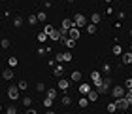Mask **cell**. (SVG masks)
Masks as SVG:
<instances>
[{
	"label": "cell",
	"mask_w": 132,
	"mask_h": 114,
	"mask_svg": "<svg viewBox=\"0 0 132 114\" xmlns=\"http://www.w3.org/2000/svg\"><path fill=\"white\" fill-rule=\"evenodd\" d=\"M110 84H111V78H102V82L96 86L98 89V93L100 95H104V93H110Z\"/></svg>",
	"instance_id": "obj_1"
},
{
	"label": "cell",
	"mask_w": 132,
	"mask_h": 114,
	"mask_svg": "<svg viewBox=\"0 0 132 114\" xmlns=\"http://www.w3.org/2000/svg\"><path fill=\"white\" fill-rule=\"evenodd\" d=\"M19 86H10L8 88V97L11 99V101H19Z\"/></svg>",
	"instance_id": "obj_2"
},
{
	"label": "cell",
	"mask_w": 132,
	"mask_h": 114,
	"mask_svg": "<svg viewBox=\"0 0 132 114\" xmlns=\"http://www.w3.org/2000/svg\"><path fill=\"white\" fill-rule=\"evenodd\" d=\"M74 25H76V23H74V19H64V21H62L61 31H62V34H64V36H68V31H70V29L74 27Z\"/></svg>",
	"instance_id": "obj_3"
},
{
	"label": "cell",
	"mask_w": 132,
	"mask_h": 114,
	"mask_svg": "<svg viewBox=\"0 0 132 114\" xmlns=\"http://www.w3.org/2000/svg\"><path fill=\"white\" fill-rule=\"evenodd\" d=\"M115 105H117V110H127L128 106H130V103L127 101V97H117L115 99Z\"/></svg>",
	"instance_id": "obj_4"
},
{
	"label": "cell",
	"mask_w": 132,
	"mask_h": 114,
	"mask_svg": "<svg viewBox=\"0 0 132 114\" xmlns=\"http://www.w3.org/2000/svg\"><path fill=\"white\" fill-rule=\"evenodd\" d=\"M125 93H127V88H123V86H115V88L111 89V97H113V99L125 97Z\"/></svg>",
	"instance_id": "obj_5"
},
{
	"label": "cell",
	"mask_w": 132,
	"mask_h": 114,
	"mask_svg": "<svg viewBox=\"0 0 132 114\" xmlns=\"http://www.w3.org/2000/svg\"><path fill=\"white\" fill-rule=\"evenodd\" d=\"M74 23H76V27L81 29V27L87 25V17L83 15V14H76V15H74Z\"/></svg>",
	"instance_id": "obj_6"
},
{
	"label": "cell",
	"mask_w": 132,
	"mask_h": 114,
	"mask_svg": "<svg viewBox=\"0 0 132 114\" xmlns=\"http://www.w3.org/2000/svg\"><path fill=\"white\" fill-rule=\"evenodd\" d=\"M62 36H64V34H62L61 29H59V31H55V29H53V31L49 32V40H53V42H61Z\"/></svg>",
	"instance_id": "obj_7"
},
{
	"label": "cell",
	"mask_w": 132,
	"mask_h": 114,
	"mask_svg": "<svg viewBox=\"0 0 132 114\" xmlns=\"http://www.w3.org/2000/svg\"><path fill=\"white\" fill-rule=\"evenodd\" d=\"M70 84H72V80H66L64 76H61V78H59V84H57V86H59V89H62V91H66V89L70 88Z\"/></svg>",
	"instance_id": "obj_8"
},
{
	"label": "cell",
	"mask_w": 132,
	"mask_h": 114,
	"mask_svg": "<svg viewBox=\"0 0 132 114\" xmlns=\"http://www.w3.org/2000/svg\"><path fill=\"white\" fill-rule=\"evenodd\" d=\"M61 42H62L66 48H68V50H72V48L76 46V42H77V40H76V38H70V36H62V40H61Z\"/></svg>",
	"instance_id": "obj_9"
},
{
	"label": "cell",
	"mask_w": 132,
	"mask_h": 114,
	"mask_svg": "<svg viewBox=\"0 0 132 114\" xmlns=\"http://www.w3.org/2000/svg\"><path fill=\"white\" fill-rule=\"evenodd\" d=\"M13 76H15V74H13V67L4 69V70H2V78H4V80H8V82H10V80H13Z\"/></svg>",
	"instance_id": "obj_10"
},
{
	"label": "cell",
	"mask_w": 132,
	"mask_h": 114,
	"mask_svg": "<svg viewBox=\"0 0 132 114\" xmlns=\"http://www.w3.org/2000/svg\"><path fill=\"white\" fill-rule=\"evenodd\" d=\"M91 80H93V84H94V88H96L98 84L102 82V76H100L98 70H93V72H91Z\"/></svg>",
	"instance_id": "obj_11"
},
{
	"label": "cell",
	"mask_w": 132,
	"mask_h": 114,
	"mask_svg": "<svg viewBox=\"0 0 132 114\" xmlns=\"http://www.w3.org/2000/svg\"><path fill=\"white\" fill-rule=\"evenodd\" d=\"M53 74H55L57 78H61V76H64V67H62L61 63H59V65H55V67H53Z\"/></svg>",
	"instance_id": "obj_12"
},
{
	"label": "cell",
	"mask_w": 132,
	"mask_h": 114,
	"mask_svg": "<svg viewBox=\"0 0 132 114\" xmlns=\"http://www.w3.org/2000/svg\"><path fill=\"white\" fill-rule=\"evenodd\" d=\"M68 36H70V38L79 40V27H76V25H74V27H72L70 31H68Z\"/></svg>",
	"instance_id": "obj_13"
},
{
	"label": "cell",
	"mask_w": 132,
	"mask_h": 114,
	"mask_svg": "<svg viewBox=\"0 0 132 114\" xmlns=\"http://www.w3.org/2000/svg\"><path fill=\"white\" fill-rule=\"evenodd\" d=\"M87 97H89V101H98V97H100V93H98V89H91V91L87 93Z\"/></svg>",
	"instance_id": "obj_14"
},
{
	"label": "cell",
	"mask_w": 132,
	"mask_h": 114,
	"mask_svg": "<svg viewBox=\"0 0 132 114\" xmlns=\"http://www.w3.org/2000/svg\"><path fill=\"white\" fill-rule=\"evenodd\" d=\"M91 89H93V88L89 86V84H79V93H81V95H87Z\"/></svg>",
	"instance_id": "obj_15"
},
{
	"label": "cell",
	"mask_w": 132,
	"mask_h": 114,
	"mask_svg": "<svg viewBox=\"0 0 132 114\" xmlns=\"http://www.w3.org/2000/svg\"><path fill=\"white\" fill-rule=\"evenodd\" d=\"M23 23H25V19H23L21 15H15V17H13V27H15V29H19Z\"/></svg>",
	"instance_id": "obj_16"
},
{
	"label": "cell",
	"mask_w": 132,
	"mask_h": 114,
	"mask_svg": "<svg viewBox=\"0 0 132 114\" xmlns=\"http://www.w3.org/2000/svg\"><path fill=\"white\" fill-rule=\"evenodd\" d=\"M123 63H125V65H132V51L123 53Z\"/></svg>",
	"instance_id": "obj_17"
},
{
	"label": "cell",
	"mask_w": 132,
	"mask_h": 114,
	"mask_svg": "<svg viewBox=\"0 0 132 114\" xmlns=\"http://www.w3.org/2000/svg\"><path fill=\"white\" fill-rule=\"evenodd\" d=\"M70 80H72V82H79V80H81V72H79V70H72Z\"/></svg>",
	"instance_id": "obj_18"
},
{
	"label": "cell",
	"mask_w": 132,
	"mask_h": 114,
	"mask_svg": "<svg viewBox=\"0 0 132 114\" xmlns=\"http://www.w3.org/2000/svg\"><path fill=\"white\" fill-rule=\"evenodd\" d=\"M111 53H113V55H123V48L119 46V44H115V46L111 48Z\"/></svg>",
	"instance_id": "obj_19"
},
{
	"label": "cell",
	"mask_w": 132,
	"mask_h": 114,
	"mask_svg": "<svg viewBox=\"0 0 132 114\" xmlns=\"http://www.w3.org/2000/svg\"><path fill=\"white\" fill-rule=\"evenodd\" d=\"M27 23H28V25H36V23H38V15H34V14H30V15H28V19H27Z\"/></svg>",
	"instance_id": "obj_20"
},
{
	"label": "cell",
	"mask_w": 132,
	"mask_h": 114,
	"mask_svg": "<svg viewBox=\"0 0 132 114\" xmlns=\"http://www.w3.org/2000/svg\"><path fill=\"white\" fill-rule=\"evenodd\" d=\"M102 19V15L98 14V11H93V15H91V23H100Z\"/></svg>",
	"instance_id": "obj_21"
},
{
	"label": "cell",
	"mask_w": 132,
	"mask_h": 114,
	"mask_svg": "<svg viewBox=\"0 0 132 114\" xmlns=\"http://www.w3.org/2000/svg\"><path fill=\"white\" fill-rule=\"evenodd\" d=\"M61 103H62V106H70L72 105V97L70 95H64V97L61 99Z\"/></svg>",
	"instance_id": "obj_22"
},
{
	"label": "cell",
	"mask_w": 132,
	"mask_h": 114,
	"mask_svg": "<svg viewBox=\"0 0 132 114\" xmlns=\"http://www.w3.org/2000/svg\"><path fill=\"white\" fill-rule=\"evenodd\" d=\"M47 40H49V34H47V32H40L38 34V42L44 44V42H47Z\"/></svg>",
	"instance_id": "obj_23"
},
{
	"label": "cell",
	"mask_w": 132,
	"mask_h": 114,
	"mask_svg": "<svg viewBox=\"0 0 132 114\" xmlns=\"http://www.w3.org/2000/svg\"><path fill=\"white\" fill-rule=\"evenodd\" d=\"M87 105H89V97L85 95V97L79 99V109H87Z\"/></svg>",
	"instance_id": "obj_24"
},
{
	"label": "cell",
	"mask_w": 132,
	"mask_h": 114,
	"mask_svg": "<svg viewBox=\"0 0 132 114\" xmlns=\"http://www.w3.org/2000/svg\"><path fill=\"white\" fill-rule=\"evenodd\" d=\"M87 32H89V34H94V32H96V23H89V25H87Z\"/></svg>",
	"instance_id": "obj_25"
},
{
	"label": "cell",
	"mask_w": 132,
	"mask_h": 114,
	"mask_svg": "<svg viewBox=\"0 0 132 114\" xmlns=\"http://www.w3.org/2000/svg\"><path fill=\"white\" fill-rule=\"evenodd\" d=\"M21 101H23V105H25V106H32V97H28V95H25Z\"/></svg>",
	"instance_id": "obj_26"
},
{
	"label": "cell",
	"mask_w": 132,
	"mask_h": 114,
	"mask_svg": "<svg viewBox=\"0 0 132 114\" xmlns=\"http://www.w3.org/2000/svg\"><path fill=\"white\" fill-rule=\"evenodd\" d=\"M47 97L57 99V89H55V88H49V89H47Z\"/></svg>",
	"instance_id": "obj_27"
},
{
	"label": "cell",
	"mask_w": 132,
	"mask_h": 114,
	"mask_svg": "<svg viewBox=\"0 0 132 114\" xmlns=\"http://www.w3.org/2000/svg\"><path fill=\"white\" fill-rule=\"evenodd\" d=\"M8 65H10V67H17V65H19V59H17V57H10Z\"/></svg>",
	"instance_id": "obj_28"
},
{
	"label": "cell",
	"mask_w": 132,
	"mask_h": 114,
	"mask_svg": "<svg viewBox=\"0 0 132 114\" xmlns=\"http://www.w3.org/2000/svg\"><path fill=\"white\" fill-rule=\"evenodd\" d=\"M44 106H45V109H51V106H53V99L51 97H45L44 99Z\"/></svg>",
	"instance_id": "obj_29"
},
{
	"label": "cell",
	"mask_w": 132,
	"mask_h": 114,
	"mask_svg": "<svg viewBox=\"0 0 132 114\" xmlns=\"http://www.w3.org/2000/svg\"><path fill=\"white\" fill-rule=\"evenodd\" d=\"M106 109H108V112H115V110H117L115 101H113V103H108V106H106Z\"/></svg>",
	"instance_id": "obj_30"
},
{
	"label": "cell",
	"mask_w": 132,
	"mask_h": 114,
	"mask_svg": "<svg viewBox=\"0 0 132 114\" xmlns=\"http://www.w3.org/2000/svg\"><path fill=\"white\" fill-rule=\"evenodd\" d=\"M17 86H19V89L23 91V89H27V88H28V82H27V80H19V84H17Z\"/></svg>",
	"instance_id": "obj_31"
},
{
	"label": "cell",
	"mask_w": 132,
	"mask_h": 114,
	"mask_svg": "<svg viewBox=\"0 0 132 114\" xmlns=\"http://www.w3.org/2000/svg\"><path fill=\"white\" fill-rule=\"evenodd\" d=\"M6 112H8V114H17V106L15 105H10L8 109H6Z\"/></svg>",
	"instance_id": "obj_32"
},
{
	"label": "cell",
	"mask_w": 132,
	"mask_h": 114,
	"mask_svg": "<svg viewBox=\"0 0 132 114\" xmlns=\"http://www.w3.org/2000/svg\"><path fill=\"white\" fill-rule=\"evenodd\" d=\"M0 46H2V50H8V48H10V40H8V38L0 40Z\"/></svg>",
	"instance_id": "obj_33"
},
{
	"label": "cell",
	"mask_w": 132,
	"mask_h": 114,
	"mask_svg": "<svg viewBox=\"0 0 132 114\" xmlns=\"http://www.w3.org/2000/svg\"><path fill=\"white\" fill-rule=\"evenodd\" d=\"M125 88H127V89H132V76H130V78H125Z\"/></svg>",
	"instance_id": "obj_34"
},
{
	"label": "cell",
	"mask_w": 132,
	"mask_h": 114,
	"mask_svg": "<svg viewBox=\"0 0 132 114\" xmlns=\"http://www.w3.org/2000/svg\"><path fill=\"white\" fill-rule=\"evenodd\" d=\"M36 15H38V21H45V19H47L45 11H38V14H36Z\"/></svg>",
	"instance_id": "obj_35"
},
{
	"label": "cell",
	"mask_w": 132,
	"mask_h": 114,
	"mask_svg": "<svg viewBox=\"0 0 132 114\" xmlns=\"http://www.w3.org/2000/svg\"><path fill=\"white\" fill-rule=\"evenodd\" d=\"M36 89H38V91H45V84L44 82H38V84H36Z\"/></svg>",
	"instance_id": "obj_36"
},
{
	"label": "cell",
	"mask_w": 132,
	"mask_h": 114,
	"mask_svg": "<svg viewBox=\"0 0 132 114\" xmlns=\"http://www.w3.org/2000/svg\"><path fill=\"white\" fill-rule=\"evenodd\" d=\"M102 70H104L106 74H110V72H111V65H108V63H106L104 67H102Z\"/></svg>",
	"instance_id": "obj_37"
},
{
	"label": "cell",
	"mask_w": 132,
	"mask_h": 114,
	"mask_svg": "<svg viewBox=\"0 0 132 114\" xmlns=\"http://www.w3.org/2000/svg\"><path fill=\"white\" fill-rule=\"evenodd\" d=\"M51 31H53V25H51V23H47V25L44 27V32H47V34H49Z\"/></svg>",
	"instance_id": "obj_38"
},
{
	"label": "cell",
	"mask_w": 132,
	"mask_h": 114,
	"mask_svg": "<svg viewBox=\"0 0 132 114\" xmlns=\"http://www.w3.org/2000/svg\"><path fill=\"white\" fill-rule=\"evenodd\" d=\"M55 59H57V63H62V61H64V53H57Z\"/></svg>",
	"instance_id": "obj_39"
},
{
	"label": "cell",
	"mask_w": 132,
	"mask_h": 114,
	"mask_svg": "<svg viewBox=\"0 0 132 114\" xmlns=\"http://www.w3.org/2000/svg\"><path fill=\"white\" fill-rule=\"evenodd\" d=\"M27 114H38V112H36V109H32V106H27Z\"/></svg>",
	"instance_id": "obj_40"
},
{
	"label": "cell",
	"mask_w": 132,
	"mask_h": 114,
	"mask_svg": "<svg viewBox=\"0 0 132 114\" xmlns=\"http://www.w3.org/2000/svg\"><path fill=\"white\" fill-rule=\"evenodd\" d=\"M45 53H47L45 48H38V55H45Z\"/></svg>",
	"instance_id": "obj_41"
},
{
	"label": "cell",
	"mask_w": 132,
	"mask_h": 114,
	"mask_svg": "<svg viewBox=\"0 0 132 114\" xmlns=\"http://www.w3.org/2000/svg\"><path fill=\"white\" fill-rule=\"evenodd\" d=\"M64 61H66V63L72 61V53H64Z\"/></svg>",
	"instance_id": "obj_42"
},
{
	"label": "cell",
	"mask_w": 132,
	"mask_h": 114,
	"mask_svg": "<svg viewBox=\"0 0 132 114\" xmlns=\"http://www.w3.org/2000/svg\"><path fill=\"white\" fill-rule=\"evenodd\" d=\"M57 65V59H49V67H55Z\"/></svg>",
	"instance_id": "obj_43"
},
{
	"label": "cell",
	"mask_w": 132,
	"mask_h": 114,
	"mask_svg": "<svg viewBox=\"0 0 132 114\" xmlns=\"http://www.w3.org/2000/svg\"><path fill=\"white\" fill-rule=\"evenodd\" d=\"M104 2H108V4H111V2H113V0H104Z\"/></svg>",
	"instance_id": "obj_44"
},
{
	"label": "cell",
	"mask_w": 132,
	"mask_h": 114,
	"mask_svg": "<svg viewBox=\"0 0 132 114\" xmlns=\"http://www.w3.org/2000/svg\"><path fill=\"white\" fill-rule=\"evenodd\" d=\"M66 2H70V4H72V2H76V0H66Z\"/></svg>",
	"instance_id": "obj_45"
},
{
	"label": "cell",
	"mask_w": 132,
	"mask_h": 114,
	"mask_svg": "<svg viewBox=\"0 0 132 114\" xmlns=\"http://www.w3.org/2000/svg\"><path fill=\"white\" fill-rule=\"evenodd\" d=\"M130 51H132V46H130Z\"/></svg>",
	"instance_id": "obj_46"
},
{
	"label": "cell",
	"mask_w": 132,
	"mask_h": 114,
	"mask_svg": "<svg viewBox=\"0 0 132 114\" xmlns=\"http://www.w3.org/2000/svg\"><path fill=\"white\" fill-rule=\"evenodd\" d=\"M130 34H132V29H130Z\"/></svg>",
	"instance_id": "obj_47"
},
{
	"label": "cell",
	"mask_w": 132,
	"mask_h": 114,
	"mask_svg": "<svg viewBox=\"0 0 132 114\" xmlns=\"http://www.w3.org/2000/svg\"><path fill=\"white\" fill-rule=\"evenodd\" d=\"M0 50H2V46H0Z\"/></svg>",
	"instance_id": "obj_48"
}]
</instances>
